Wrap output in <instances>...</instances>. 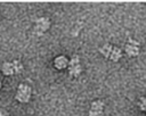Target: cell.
<instances>
[{"mask_svg":"<svg viewBox=\"0 0 146 116\" xmlns=\"http://www.w3.org/2000/svg\"><path fill=\"white\" fill-rule=\"evenodd\" d=\"M99 52L107 59H111L112 61H119L122 58V50L119 47L112 45V44H104L100 47Z\"/></svg>","mask_w":146,"mask_h":116,"instance_id":"cell-1","label":"cell"},{"mask_svg":"<svg viewBox=\"0 0 146 116\" xmlns=\"http://www.w3.org/2000/svg\"><path fill=\"white\" fill-rule=\"evenodd\" d=\"M1 72H2V74L7 75V76L19 74L21 72H23V65L18 60H13L10 63L9 61H5L1 65Z\"/></svg>","mask_w":146,"mask_h":116,"instance_id":"cell-2","label":"cell"},{"mask_svg":"<svg viewBox=\"0 0 146 116\" xmlns=\"http://www.w3.org/2000/svg\"><path fill=\"white\" fill-rule=\"evenodd\" d=\"M32 96V89L30 85L27 84H19L17 88V92H16V100H18L19 102H27L30 101Z\"/></svg>","mask_w":146,"mask_h":116,"instance_id":"cell-3","label":"cell"},{"mask_svg":"<svg viewBox=\"0 0 146 116\" xmlns=\"http://www.w3.org/2000/svg\"><path fill=\"white\" fill-rule=\"evenodd\" d=\"M67 68H68V74L73 77H76L81 74L82 72V66L80 64V58L78 55H74L70 60H68V65H67Z\"/></svg>","mask_w":146,"mask_h":116,"instance_id":"cell-4","label":"cell"},{"mask_svg":"<svg viewBox=\"0 0 146 116\" xmlns=\"http://www.w3.org/2000/svg\"><path fill=\"white\" fill-rule=\"evenodd\" d=\"M50 27V20L47 17H40L36 18L34 24V33L36 35H42L44 32H47Z\"/></svg>","mask_w":146,"mask_h":116,"instance_id":"cell-5","label":"cell"},{"mask_svg":"<svg viewBox=\"0 0 146 116\" xmlns=\"http://www.w3.org/2000/svg\"><path fill=\"white\" fill-rule=\"evenodd\" d=\"M124 51L128 56L130 57H136L139 55V51H140V47H139V42L130 39L129 42L125 44L124 47Z\"/></svg>","mask_w":146,"mask_h":116,"instance_id":"cell-6","label":"cell"},{"mask_svg":"<svg viewBox=\"0 0 146 116\" xmlns=\"http://www.w3.org/2000/svg\"><path fill=\"white\" fill-rule=\"evenodd\" d=\"M104 110V102L102 100H95L91 103L89 116H100Z\"/></svg>","mask_w":146,"mask_h":116,"instance_id":"cell-7","label":"cell"},{"mask_svg":"<svg viewBox=\"0 0 146 116\" xmlns=\"http://www.w3.org/2000/svg\"><path fill=\"white\" fill-rule=\"evenodd\" d=\"M67 65H68V59L65 56H63V55L57 56L54 59V66L57 69H64V68L67 67Z\"/></svg>","mask_w":146,"mask_h":116,"instance_id":"cell-8","label":"cell"},{"mask_svg":"<svg viewBox=\"0 0 146 116\" xmlns=\"http://www.w3.org/2000/svg\"><path fill=\"white\" fill-rule=\"evenodd\" d=\"M145 98L144 97H141L140 98V101H139V107H140V109L143 110V111H145Z\"/></svg>","mask_w":146,"mask_h":116,"instance_id":"cell-9","label":"cell"},{"mask_svg":"<svg viewBox=\"0 0 146 116\" xmlns=\"http://www.w3.org/2000/svg\"><path fill=\"white\" fill-rule=\"evenodd\" d=\"M0 116H8L6 113H3V111H0Z\"/></svg>","mask_w":146,"mask_h":116,"instance_id":"cell-10","label":"cell"},{"mask_svg":"<svg viewBox=\"0 0 146 116\" xmlns=\"http://www.w3.org/2000/svg\"><path fill=\"white\" fill-rule=\"evenodd\" d=\"M0 89H1V81H0Z\"/></svg>","mask_w":146,"mask_h":116,"instance_id":"cell-11","label":"cell"}]
</instances>
